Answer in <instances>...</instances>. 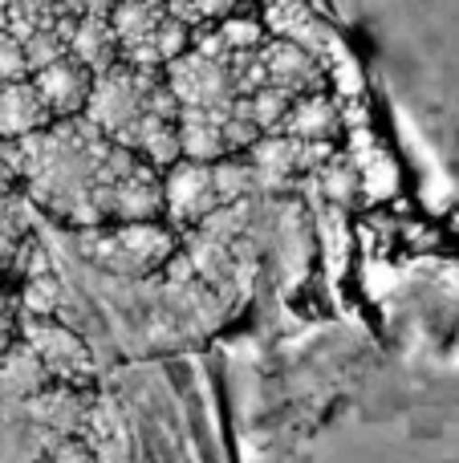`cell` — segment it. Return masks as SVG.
I'll list each match as a JSON object with an SVG mask.
<instances>
[{"instance_id": "4", "label": "cell", "mask_w": 459, "mask_h": 463, "mask_svg": "<svg viewBox=\"0 0 459 463\" xmlns=\"http://www.w3.org/2000/svg\"><path fill=\"white\" fill-rule=\"evenodd\" d=\"M110 29L118 41V61L163 70L171 57L192 45V24L175 16L163 0H114Z\"/></svg>"}, {"instance_id": "1", "label": "cell", "mask_w": 459, "mask_h": 463, "mask_svg": "<svg viewBox=\"0 0 459 463\" xmlns=\"http://www.w3.org/2000/svg\"><path fill=\"white\" fill-rule=\"evenodd\" d=\"M0 159L37 212L70 228L163 220V171L114 143L86 114L49 118L21 138H0Z\"/></svg>"}, {"instance_id": "3", "label": "cell", "mask_w": 459, "mask_h": 463, "mask_svg": "<svg viewBox=\"0 0 459 463\" xmlns=\"http://www.w3.org/2000/svg\"><path fill=\"white\" fill-rule=\"evenodd\" d=\"M179 114V102L171 94L163 70H146V65L114 61L110 70L94 73V86L86 98V118L94 122L102 135L118 143L143 114Z\"/></svg>"}, {"instance_id": "8", "label": "cell", "mask_w": 459, "mask_h": 463, "mask_svg": "<svg viewBox=\"0 0 459 463\" xmlns=\"http://www.w3.org/2000/svg\"><path fill=\"white\" fill-rule=\"evenodd\" d=\"M260 65H265V81L268 86L289 90L297 94H314V90H325V65L317 61V53H309L305 45L289 37H268L265 45L257 49Z\"/></svg>"}, {"instance_id": "16", "label": "cell", "mask_w": 459, "mask_h": 463, "mask_svg": "<svg viewBox=\"0 0 459 463\" xmlns=\"http://www.w3.org/2000/svg\"><path fill=\"white\" fill-rule=\"evenodd\" d=\"M289 102H293L289 90L268 86V81H265L260 90H252L248 98H244V106H248V118L257 122L260 135H268V130L281 127V118H285V110H289Z\"/></svg>"}, {"instance_id": "9", "label": "cell", "mask_w": 459, "mask_h": 463, "mask_svg": "<svg viewBox=\"0 0 459 463\" xmlns=\"http://www.w3.org/2000/svg\"><path fill=\"white\" fill-rule=\"evenodd\" d=\"M29 78H33L41 102L49 106V114H53V118H70V114L86 110L89 86H94V70H86V65H81L73 53H61L57 61L33 70Z\"/></svg>"}, {"instance_id": "5", "label": "cell", "mask_w": 459, "mask_h": 463, "mask_svg": "<svg viewBox=\"0 0 459 463\" xmlns=\"http://www.w3.org/2000/svg\"><path fill=\"white\" fill-rule=\"evenodd\" d=\"M16 337L41 358L49 383L65 386H94L98 383V354L70 321L49 313H16Z\"/></svg>"}, {"instance_id": "21", "label": "cell", "mask_w": 459, "mask_h": 463, "mask_svg": "<svg viewBox=\"0 0 459 463\" xmlns=\"http://www.w3.org/2000/svg\"><path fill=\"white\" fill-rule=\"evenodd\" d=\"M16 293L13 288H5V280H0V326H16Z\"/></svg>"}, {"instance_id": "18", "label": "cell", "mask_w": 459, "mask_h": 463, "mask_svg": "<svg viewBox=\"0 0 459 463\" xmlns=\"http://www.w3.org/2000/svg\"><path fill=\"white\" fill-rule=\"evenodd\" d=\"M309 179H317V184H322V192L330 195V200H350V195H354V187H358L354 171H350L342 159H333V155H330V159H325Z\"/></svg>"}, {"instance_id": "24", "label": "cell", "mask_w": 459, "mask_h": 463, "mask_svg": "<svg viewBox=\"0 0 459 463\" xmlns=\"http://www.w3.org/2000/svg\"><path fill=\"white\" fill-rule=\"evenodd\" d=\"M260 5H268V0H260Z\"/></svg>"}, {"instance_id": "14", "label": "cell", "mask_w": 459, "mask_h": 463, "mask_svg": "<svg viewBox=\"0 0 459 463\" xmlns=\"http://www.w3.org/2000/svg\"><path fill=\"white\" fill-rule=\"evenodd\" d=\"M41 386H49V374H45V366H41V358L21 337H13L8 350L0 354V399L24 402V399H33Z\"/></svg>"}, {"instance_id": "13", "label": "cell", "mask_w": 459, "mask_h": 463, "mask_svg": "<svg viewBox=\"0 0 459 463\" xmlns=\"http://www.w3.org/2000/svg\"><path fill=\"white\" fill-rule=\"evenodd\" d=\"M70 53L94 73L110 70L118 61V41H114V29H110V13H81L70 29Z\"/></svg>"}, {"instance_id": "23", "label": "cell", "mask_w": 459, "mask_h": 463, "mask_svg": "<svg viewBox=\"0 0 459 463\" xmlns=\"http://www.w3.org/2000/svg\"><path fill=\"white\" fill-rule=\"evenodd\" d=\"M163 5H167L171 13H175V8H179V5H187V0H163Z\"/></svg>"}, {"instance_id": "22", "label": "cell", "mask_w": 459, "mask_h": 463, "mask_svg": "<svg viewBox=\"0 0 459 463\" xmlns=\"http://www.w3.org/2000/svg\"><path fill=\"white\" fill-rule=\"evenodd\" d=\"M16 337V326H0V354L8 350V342H13Z\"/></svg>"}, {"instance_id": "12", "label": "cell", "mask_w": 459, "mask_h": 463, "mask_svg": "<svg viewBox=\"0 0 459 463\" xmlns=\"http://www.w3.org/2000/svg\"><path fill=\"white\" fill-rule=\"evenodd\" d=\"M276 130L293 138H309V143H333V135H338V106H333V98L325 90L297 94Z\"/></svg>"}, {"instance_id": "15", "label": "cell", "mask_w": 459, "mask_h": 463, "mask_svg": "<svg viewBox=\"0 0 459 463\" xmlns=\"http://www.w3.org/2000/svg\"><path fill=\"white\" fill-rule=\"evenodd\" d=\"M211 33L220 37V45H224L228 53H248V49H260L268 41L265 21H257V16H240V13H228L224 21L211 24Z\"/></svg>"}, {"instance_id": "10", "label": "cell", "mask_w": 459, "mask_h": 463, "mask_svg": "<svg viewBox=\"0 0 459 463\" xmlns=\"http://www.w3.org/2000/svg\"><path fill=\"white\" fill-rule=\"evenodd\" d=\"M224 118H228V110L179 106V155H183V159H200V163H216L220 155H228Z\"/></svg>"}, {"instance_id": "2", "label": "cell", "mask_w": 459, "mask_h": 463, "mask_svg": "<svg viewBox=\"0 0 459 463\" xmlns=\"http://www.w3.org/2000/svg\"><path fill=\"white\" fill-rule=\"evenodd\" d=\"M70 244L102 277H155L179 252V232L167 220H114V224L73 228Z\"/></svg>"}, {"instance_id": "17", "label": "cell", "mask_w": 459, "mask_h": 463, "mask_svg": "<svg viewBox=\"0 0 459 463\" xmlns=\"http://www.w3.org/2000/svg\"><path fill=\"white\" fill-rule=\"evenodd\" d=\"M24 45V57H29V73L41 70V65L57 61L61 53H70V41H65V33L57 29V24H41V29H29L21 37Z\"/></svg>"}, {"instance_id": "7", "label": "cell", "mask_w": 459, "mask_h": 463, "mask_svg": "<svg viewBox=\"0 0 459 463\" xmlns=\"http://www.w3.org/2000/svg\"><path fill=\"white\" fill-rule=\"evenodd\" d=\"M216 208L220 195H216V179H211V163L179 155L171 167H163V220L175 232L195 228Z\"/></svg>"}, {"instance_id": "20", "label": "cell", "mask_w": 459, "mask_h": 463, "mask_svg": "<svg viewBox=\"0 0 459 463\" xmlns=\"http://www.w3.org/2000/svg\"><path fill=\"white\" fill-rule=\"evenodd\" d=\"M16 78H29V57H24V45L13 29H0V81Z\"/></svg>"}, {"instance_id": "19", "label": "cell", "mask_w": 459, "mask_h": 463, "mask_svg": "<svg viewBox=\"0 0 459 463\" xmlns=\"http://www.w3.org/2000/svg\"><path fill=\"white\" fill-rule=\"evenodd\" d=\"M236 8H240V0H187V5L175 8V16H183L192 29H200V24L224 21L228 13H236Z\"/></svg>"}, {"instance_id": "6", "label": "cell", "mask_w": 459, "mask_h": 463, "mask_svg": "<svg viewBox=\"0 0 459 463\" xmlns=\"http://www.w3.org/2000/svg\"><path fill=\"white\" fill-rule=\"evenodd\" d=\"M330 155L333 143H309V138H293L281 130H268L252 146H244L257 195H285L293 179H309Z\"/></svg>"}, {"instance_id": "11", "label": "cell", "mask_w": 459, "mask_h": 463, "mask_svg": "<svg viewBox=\"0 0 459 463\" xmlns=\"http://www.w3.org/2000/svg\"><path fill=\"white\" fill-rule=\"evenodd\" d=\"M53 118L49 106L41 102L33 78H16V81H0V138H21L41 130Z\"/></svg>"}]
</instances>
